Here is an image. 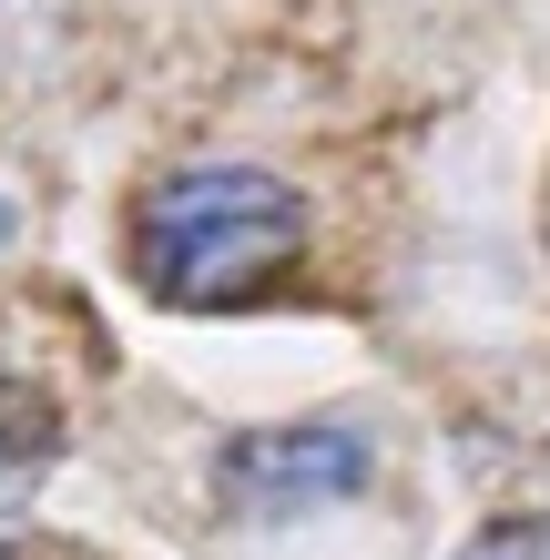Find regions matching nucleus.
<instances>
[{"label": "nucleus", "instance_id": "f257e3e1", "mask_svg": "<svg viewBox=\"0 0 550 560\" xmlns=\"http://www.w3.org/2000/svg\"><path fill=\"white\" fill-rule=\"evenodd\" d=\"M306 245V194L266 163H194L133 205V276L164 306H235Z\"/></svg>", "mask_w": 550, "mask_h": 560}, {"label": "nucleus", "instance_id": "f03ea898", "mask_svg": "<svg viewBox=\"0 0 550 560\" xmlns=\"http://www.w3.org/2000/svg\"><path fill=\"white\" fill-rule=\"evenodd\" d=\"M377 469V448H367V428H347V418H296V428H245L235 448H224V510H245V520H306V510H337V500H358Z\"/></svg>", "mask_w": 550, "mask_h": 560}, {"label": "nucleus", "instance_id": "39448f33", "mask_svg": "<svg viewBox=\"0 0 550 560\" xmlns=\"http://www.w3.org/2000/svg\"><path fill=\"white\" fill-rule=\"evenodd\" d=\"M0 560H21V550H0Z\"/></svg>", "mask_w": 550, "mask_h": 560}, {"label": "nucleus", "instance_id": "20e7f679", "mask_svg": "<svg viewBox=\"0 0 550 560\" xmlns=\"http://www.w3.org/2000/svg\"><path fill=\"white\" fill-rule=\"evenodd\" d=\"M459 560H550V520H500V530H479Z\"/></svg>", "mask_w": 550, "mask_h": 560}, {"label": "nucleus", "instance_id": "7ed1b4c3", "mask_svg": "<svg viewBox=\"0 0 550 560\" xmlns=\"http://www.w3.org/2000/svg\"><path fill=\"white\" fill-rule=\"evenodd\" d=\"M51 398H31V387H0V479H21V469H42L51 458Z\"/></svg>", "mask_w": 550, "mask_h": 560}]
</instances>
